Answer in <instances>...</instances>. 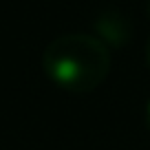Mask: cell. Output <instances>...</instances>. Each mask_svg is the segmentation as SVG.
Wrapping results in <instances>:
<instances>
[{"label":"cell","instance_id":"obj_3","mask_svg":"<svg viewBox=\"0 0 150 150\" xmlns=\"http://www.w3.org/2000/svg\"><path fill=\"white\" fill-rule=\"evenodd\" d=\"M146 64L150 66V42H148V47H146Z\"/></svg>","mask_w":150,"mask_h":150},{"label":"cell","instance_id":"obj_1","mask_svg":"<svg viewBox=\"0 0 150 150\" xmlns=\"http://www.w3.org/2000/svg\"><path fill=\"white\" fill-rule=\"evenodd\" d=\"M47 77L69 93H88L106 80L110 51L106 42L86 33L55 38L42 53Z\"/></svg>","mask_w":150,"mask_h":150},{"label":"cell","instance_id":"obj_2","mask_svg":"<svg viewBox=\"0 0 150 150\" xmlns=\"http://www.w3.org/2000/svg\"><path fill=\"white\" fill-rule=\"evenodd\" d=\"M146 124H148V128H150V99H148V104H146Z\"/></svg>","mask_w":150,"mask_h":150}]
</instances>
